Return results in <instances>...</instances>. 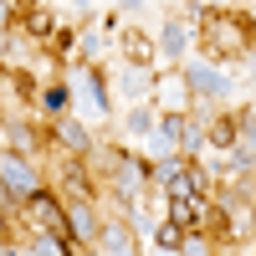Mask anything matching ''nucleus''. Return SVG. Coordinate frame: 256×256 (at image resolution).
Returning <instances> with one entry per match:
<instances>
[{
  "instance_id": "1",
  "label": "nucleus",
  "mask_w": 256,
  "mask_h": 256,
  "mask_svg": "<svg viewBox=\"0 0 256 256\" xmlns=\"http://www.w3.org/2000/svg\"><path fill=\"white\" fill-rule=\"evenodd\" d=\"M205 31H210V46L220 56H246V26L241 16H205Z\"/></svg>"
},
{
  "instance_id": "2",
  "label": "nucleus",
  "mask_w": 256,
  "mask_h": 256,
  "mask_svg": "<svg viewBox=\"0 0 256 256\" xmlns=\"http://www.w3.org/2000/svg\"><path fill=\"white\" fill-rule=\"evenodd\" d=\"M0 184L10 190V195H31L36 190V169L26 154H0Z\"/></svg>"
},
{
  "instance_id": "3",
  "label": "nucleus",
  "mask_w": 256,
  "mask_h": 256,
  "mask_svg": "<svg viewBox=\"0 0 256 256\" xmlns=\"http://www.w3.org/2000/svg\"><path fill=\"white\" fill-rule=\"evenodd\" d=\"M98 241H102V256H138L128 226H98Z\"/></svg>"
},
{
  "instance_id": "4",
  "label": "nucleus",
  "mask_w": 256,
  "mask_h": 256,
  "mask_svg": "<svg viewBox=\"0 0 256 256\" xmlns=\"http://www.w3.org/2000/svg\"><path fill=\"white\" fill-rule=\"evenodd\" d=\"M184 82H190V88H195L200 98H220V92L230 88V82H226L216 67H190V77H184Z\"/></svg>"
},
{
  "instance_id": "5",
  "label": "nucleus",
  "mask_w": 256,
  "mask_h": 256,
  "mask_svg": "<svg viewBox=\"0 0 256 256\" xmlns=\"http://www.w3.org/2000/svg\"><path fill=\"white\" fill-rule=\"evenodd\" d=\"M67 236H77V241H88V236H98V220H92V205H67Z\"/></svg>"
},
{
  "instance_id": "6",
  "label": "nucleus",
  "mask_w": 256,
  "mask_h": 256,
  "mask_svg": "<svg viewBox=\"0 0 256 256\" xmlns=\"http://www.w3.org/2000/svg\"><path fill=\"white\" fill-rule=\"evenodd\" d=\"M200 216H205V200H200V195H190V200H174V205H169V220H174L180 230L200 226Z\"/></svg>"
},
{
  "instance_id": "7",
  "label": "nucleus",
  "mask_w": 256,
  "mask_h": 256,
  "mask_svg": "<svg viewBox=\"0 0 256 256\" xmlns=\"http://www.w3.org/2000/svg\"><path fill=\"white\" fill-rule=\"evenodd\" d=\"M159 41H164V46H159L164 56H180V52H184V41H190V31L180 26V20H169V26H164V36H159Z\"/></svg>"
},
{
  "instance_id": "8",
  "label": "nucleus",
  "mask_w": 256,
  "mask_h": 256,
  "mask_svg": "<svg viewBox=\"0 0 256 256\" xmlns=\"http://www.w3.org/2000/svg\"><path fill=\"white\" fill-rule=\"evenodd\" d=\"M56 138L67 144V148H77V154H82V148L92 144V138H88V128H82V123H56Z\"/></svg>"
},
{
  "instance_id": "9",
  "label": "nucleus",
  "mask_w": 256,
  "mask_h": 256,
  "mask_svg": "<svg viewBox=\"0 0 256 256\" xmlns=\"http://www.w3.org/2000/svg\"><path fill=\"white\" fill-rule=\"evenodd\" d=\"M82 88H88V102H92L98 113H108V92H102V77H98V72L82 77Z\"/></svg>"
},
{
  "instance_id": "10",
  "label": "nucleus",
  "mask_w": 256,
  "mask_h": 256,
  "mask_svg": "<svg viewBox=\"0 0 256 256\" xmlns=\"http://www.w3.org/2000/svg\"><path fill=\"white\" fill-rule=\"evenodd\" d=\"M154 241H159V246H164V251H180V241H184V230H180V226H174V220H164V226H159V230H154Z\"/></svg>"
},
{
  "instance_id": "11",
  "label": "nucleus",
  "mask_w": 256,
  "mask_h": 256,
  "mask_svg": "<svg viewBox=\"0 0 256 256\" xmlns=\"http://www.w3.org/2000/svg\"><path fill=\"white\" fill-rule=\"evenodd\" d=\"M10 144H16V154H31V144H36V138H31V128H26V123H16V128H10Z\"/></svg>"
},
{
  "instance_id": "12",
  "label": "nucleus",
  "mask_w": 256,
  "mask_h": 256,
  "mask_svg": "<svg viewBox=\"0 0 256 256\" xmlns=\"http://www.w3.org/2000/svg\"><path fill=\"white\" fill-rule=\"evenodd\" d=\"M67 98H72L67 88H46V92H41V102H46L52 113H62V108H67Z\"/></svg>"
},
{
  "instance_id": "13",
  "label": "nucleus",
  "mask_w": 256,
  "mask_h": 256,
  "mask_svg": "<svg viewBox=\"0 0 256 256\" xmlns=\"http://www.w3.org/2000/svg\"><path fill=\"white\" fill-rule=\"evenodd\" d=\"M26 26H31V36H41V31H52V16H46V10H31Z\"/></svg>"
},
{
  "instance_id": "14",
  "label": "nucleus",
  "mask_w": 256,
  "mask_h": 256,
  "mask_svg": "<svg viewBox=\"0 0 256 256\" xmlns=\"http://www.w3.org/2000/svg\"><path fill=\"white\" fill-rule=\"evenodd\" d=\"M128 128H134V134H148V128H154V113H148V108H138L134 118H128Z\"/></svg>"
},
{
  "instance_id": "15",
  "label": "nucleus",
  "mask_w": 256,
  "mask_h": 256,
  "mask_svg": "<svg viewBox=\"0 0 256 256\" xmlns=\"http://www.w3.org/2000/svg\"><path fill=\"white\" fill-rule=\"evenodd\" d=\"M180 144H184V148H200V144H205V134H200V128H184V123H180Z\"/></svg>"
},
{
  "instance_id": "16",
  "label": "nucleus",
  "mask_w": 256,
  "mask_h": 256,
  "mask_svg": "<svg viewBox=\"0 0 256 256\" xmlns=\"http://www.w3.org/2000/svg\"><path fill=\"white\" fill-rule=\"evenodd\" d=\"M236 169H241V174L251 169V138H241V144H236Z\"/></svg>"
},
{
  "instance_id": "17",
  "label": "nucleus",
  "mask_w": 256,
  "mask_h": 256,
  "mask_svg": "<svg viewBox=\"0 0 256 256\" xmlns=\"http://www.w3.org/2000/svg\"><path fill=\"white\" fill-rule=\"evenodd\" d=\"M236 138V123H216V144H230Z\"/></svg>"
},
{
  "instance_id": "18",
  "label": "nucleus",
  "mask_w": 256,
  "mask_h": 256,
  "mask_svg": "<svg viewBox=\"0 0 256 256\" xmlns=\"http://www.w3.org/2000/svg\"><path fill=\"white\" fill-rule=\"evenodd\" d=\"M180 251H184V256H205V246H200L195 236H184V241H180Z\"/></svg>"
},
{
  "instance_id": "19",
  "label": "nucleus",
  "mask_w": 256,
  "mask_h": 256,
  "mask_svg": "<svg viewBox=\"0 0 256 256\" xmlns=\"http://www.w3.org/2000/svg\"><path fill=\"white\" fill-rule=\"evenodd\" d=\"M6 20H10V10H6V0H0V26H6Z\"/></svg>"
},
{
  "instance_id": "20",
  "label": "nucleus",
  "mask_w": 256,
  "mask_h": 256,
  "mask_svg": "<svg viewBox=\"0 0 256 256\" xmlns=\"http://www.w3.org/2000/svg\"><path fill=\"white\" fill-rule=\"evenodd\" d=\"M20 256H46V251H20Z\"/></svg>"
},
{
  "instance_id": "21",
  "label": "nucleus",
  "mask_w": 256,
  "mask_h": 256,
  "mask_svg": "<svg viewBox=\"0 0 256 256\" xmlns=\"http://www.w3.org/2000/svg\"><path fill=\"white\" fill-rule=\"evenodd\" d=\"M118 6H138V0H118Z\"/></svg>"
},
{
  "instance_id": "22",
  "label": "nucleus",
  "mask_w": 256,
  "mask_h": 256,
  "mask_svg": "<svg viewBox=\"0 0 256 256\" xmlns=\"http://www.w3.org/2000/svg\"><path fill=\"white\" fill-rule=\"evenodd\" d=\"M0 230H6V216H0Z\"/></svg>"
},
{
  "instance_id": "23",
  "label": "nucleus",
  "mask_w": 256,
  "mask_h": 256,
  "mask_svg": "<svg viewBox=\"0 0 256 256\" xmlns=\"http://www.w3.org/2000/svg\"><path fill=\"white\" fill-rule=\"evenodd\" d=\"M0 256H6V251H0Z\"/></svg>"
},
{
  "instance_id": "24",
  "label": "nucleus",
  "mask_w": 256,
  "mask_h": 256,
  "mask_svg": "<svg viewBox=\"0 0 256 256\" xmlns=\"http://www.w3.org/2000/svg\"><path fill=\"white\" fill-rule=\"evenodd\" d=\"M77 6H82V0H77Z\"/></svg>"
}]
</instances>
